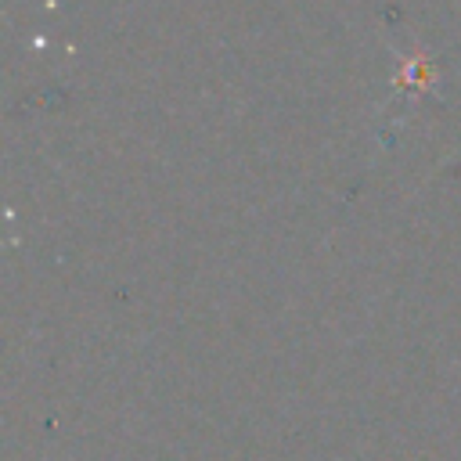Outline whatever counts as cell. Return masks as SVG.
Listing matches in <instances>:
<instances>
[{
	"instance_id": "obj_1",
	"label": "cell",
	"mask_w": 461,
	"mask_h": 461,
	"mask_svg": "<svg viewBox=\"0 0 461 461\" xmlns=\"http://www.w3.org/2000/svg\"><path fill=\"white\" fill-rule=\"evenodd\" d=\"M432 83H436V68H432V58H429L425 50L400 54V68H396V79H393L396 90H407V86H421V90H429Z\"/></svg>"
}]
</instances>
